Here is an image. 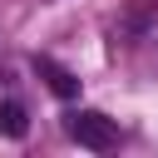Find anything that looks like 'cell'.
Returning a JSON list of instances; mask_svg holds the SVG:
<instances>
[{
	"instance_id": "cell-1",
	"label": "cell",
	"mask_w": 158,
	"mask_h": 158,
	"mask_svg": "<svg viewBox=\"0 0 158 158\" xmlns=\"http://www.w3.org/2000/svg\"><path fill=\"white\" fill-rule=\"evenodd\" d=\"M64 133H69L79 148H94V153H104V148H114V143H118L114 118H109V114H99V109H79V114H69V118H64Z\"/></svg>"
},
{
	"instance_id": "cell-2",
	"label": "cell",
	"mask_w": 158,
	"mask_h": 158,
	"mask_svg": "<svg viewBox=\"0 0 158 158\" xmlns=\"http://www.w3.org/2000/svg\"><path fill=\"white\" fill-rule=\"evenodd\" d=\"M35 69L49 79V89H54L59 99H74V94H79V79H74L64 64H54V59H44V54H40V59H35Z\"/></svg>"
},
{
	"instance_id": "cell-3",
	"label": "cell",
	"mask_w": 158,
	"mask_h": 158,
	"mask_svg": "<svg viewBox=\"0 0 158 158\" xmlns=\"http://www.w3.org/2000/svg\"><path fill=\"white\" fill-rule=\"evenodd\" d=\"M25 128H30L25 123V109L20 104H0V133L5 138H25Z\"/></svg>"
},
{
	"instance_id": "cell-4",
	"label": "cell",
	"mask_w": 158,
	"mask_h": 158,
	"mask_svg": "<svg viewBox=\"0 0 158 158\" xmlns=\"http://www.w3.org/2000/svg\"><path fill=\"white\" fill-rule=\"evenodd\" d=\"M133 10H138V20H148V15L158 10V0H133Z\"/></svg>"
}]
</instances>
